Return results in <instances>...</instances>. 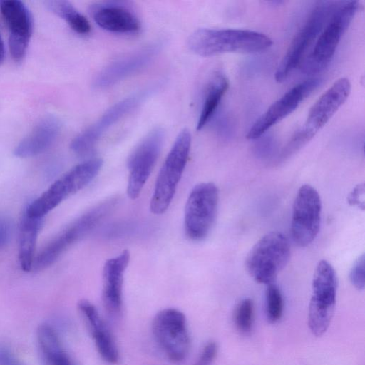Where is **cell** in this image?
I'll use <instances>...</instances> for the list:
<instances>
[{
  "mask_svg": "<svg viewBox=\"0 0 365 365\" xmlns=\"http://www.w3.org/2000/svg\"><path fill=\"white\" fill-rule=\"evenodd\" d=\"M272 45L267 35L251 30L235 29H199L188 38V47L200 56L227 53H256Z\"/></svg>",
  "mask_w": 365,
  "mask_h": 365,
  "instance_id": "obj_1",
  "label": "cell"
},
{
  "mask_svg": "<svg viewBox=\"0 0 365 365\" xmlns=\"http://www.w3.org/2000/svg\"><path fill=\"white\" fill-rule=\"evenodd\" d=\"M118 203V197L109 198L82 214L41 250L34 259L33 267L41 270L52 264L68 248L103 222Z\"/></svg>",
  "mask_w": 365,
  "mask_h": 365,
  "instance_id": "obj_2",
  "label": "cell"
},
{
  "mask_svg": "<svg viewBox=\"0 0 365 365\" xmlns=\"http://www.w3.org/2000/svg\"><path fill=\"white\" fill-rule=\"evenodd\" d=\"M103 163L101 158H96L76 165L32 201L25 212L32 217L43 218L67 197L88 185L98 175Z\"/></svg>",
  "mask_w": 365,
  "mask_h": 365,
  "instance_id": "obj_3",
  "label": "cell"
},
{
  "mask_svg": "<svg viewBox=\"0 0 365 365\" xmlns=\"http://www.w3.org/2000/svg\"><path fill=\"white\" fill-rule=\"evenodd\" d=\"M290 254L289 241L283 233H267L249 252L245 259L247 272L258 283L272 284L288 263Z\"/></svg>",
  "mask_w": 365,
  "mask_h": 365,
  "instance_id": "obj_4",
  "label": "cell"
},
{
  "mask_svg": "<svg viewBox=\"0 0 365 365\" xmlns=\"http://www.w3.org/2000/svg\"><path fill=\"white\" fill-rule=\"evenodd\" d=\"M191 140L190 131L182 130L166 156L150 200V209L153 214H163L169 207L188 160Z\"/></svg>",
  "mask_w": 365,
  "mask_h": 365,
  "instance_id": "obj_5",
  "label": "cell"
},
{
  "mask_svg": "<svg viewBox=\"0 0 365 365\" xmlns=\"http://www.w3.org/2000/svg\"><path fill=\"white\" fill-rule=\"evenodd\" d=\"M336 288L334 269L327 261H319L313 274L308 312L309 327L316 336H322L330 324L336 304Z\"/></svg>",
  "mask_w": 365,
  "mask_h": 365,
  "instance_id": "obj_6",
  "label": "cell"
},
{
  "mask_svg": "<svg viewBox=\"0 0 365 365\" xmlns=\"http://www.w3.org/2000/svg\"><path fill=\"white\" fill-rule=\"evenodd\" d=\"M356 1H340L303 64L307 73H316L329 63L340 40L359 9Z\"/></svg>",
  "mask_w": 365,
  "mask_h": 365,
  "instance_id": "obj_7",
  "label": "cell"
},
{
  "mask_svg": "<svg viewBox=\"0 0 365 365\" xmlns=\"http://www.w3.org/2000/svg\"><path fill=\"white\" fill-rule=\"evenodd\" d=\"M155 342L172 362L183 361L190 351V337L185 314L174 308L159 311L152 322Z\"/></svg>",
  "mask_w": 365,
  "mask_h": 365,
  "instance_id": "obj_8",
  "label": "cell"
},
{
  "mask_svg": "<svg viewBox=\"0 0 365 365\" xmlns=\"http://www.w3.org/2000/svg\"><path fill=\"white\" fill-rule=\"evenodd\" d=\"M219 191L212 182L196 185L187 197L184 217L185 232L192 241H202L209 235L216 218Z\"/></svg>",
  "mask_w": 365,
  "mask_h": 365,
  "instance_id": "obj_9",
  "label": "cell"
},
{
  "mask_svg": "<svg viewBox=\"0 0 365 365\" xmlns=\"http://www.w3.org/2000/svg\"><path fill=\"white\" fill-rule=\"evenodd\" d=\"M338 1H321L315 6L310 16L297 33L287 53L275 72L277 82L284 81L300 63L309 46L322 31V28L338 6Z\"/></svg>",
  "mask_w": 365,
  "mask_h": 365,
  "instance_id": "obj_10",
  "label": "cell"
},
{
  "mask_svg": "<svg viewBox=\"0 0 365 365\" xmlns=\"http://www.w3.org/2000/svg\"><path fill=\"white\" fill-rule=\"evenodd\" d=\"M322 202L318 192L310 185L298 190L292 207L291 233L299 247L311 244L318 235L321 223Z\"/></svg>",
  "mask_w": 365,
  "mask_h": 365,
  "instance_id": "obj_11",
  "label": "cell"
},
{
  "mask_svg": "<svg viewBox=\"0 0 365 365\" xmlns=\"http://www.w3.org/2000/svg\"><path fill=\"white\" fill-rule=\"evenodd\" d=\"M165 138L161 128L151 130L137 145L128 160L129 177L127 195L136 199L145 186L160 155Z\"/></svg>",
  "mask_w": 365,
  "mask_h": 365,
  "instance_id": "obj_12",
  "label": "cell"
},
{
  "mask_svg": "<svg viewBox=\"0 0 365 365\" xmlns=\"http://www.w3.org/2000/svg\"><path fill=\"white\" fill-rule=\"evenodd\" d=\"M150 91V89L142 91L112 106L98 120L73 138L70 145L71 150L79 156L90 153L103 134L135 109Z\"/></svg>",
  "mask_w": 365,
  "mask_h": 365,
  "instance_id": "obj_13",
  "label": "cell"
},
{
  "mask_svg": "<svg viewBox=\"0 0 365 365\" xmlns=\"http://www.w3.org/2000/svg\"><path fill=\"white\" fill-rule=\"evenodd\" d=\"M350 91L348 78L336 81L312 106L304 126L297 133L309 142L344 104Z\"/></svg>",
  "mask_w": 365,
  "mask_h": 365,
  "instance_id": "obj_14",
  "label": "cell"
},
{
  "mask_svg": "<svg viewBox=\"0 0 365 365\" xmlns=\"http://www.w3.org/2000/svg\"><path fill=\"white\" fill-rule=\"evenodd\" d=\"M319 83V78H311L294 86L262 114L249 130L246 138L255 140L264 135L270 128L291 114Z\"/></svg>",
  "mask_w": 365,
  "mask_h": 365,
  "instance_id": "obj_15",
  "label": "cell"
},
{
  "mask_svg": "<svg viewBox=\"0 0 365 365\" xmlns=\"http://www.w3.org/2000/svg\"><path fill=\"white\" fill-rule=\"evenodd\" d=\"M0 10L9 31L11 56L15 61H21L25 56L33 31L32 15L19 0L1 1Z\"/></svg>",
  "mask_w": 365,
  "mask_h": 365,
  "instance_id": "obj_16",
  "label": "cell"
},
{
  "mask_svg": "<svg viewBox=\"0 0 365 365\" xmlns=\"http://www.w3.org/2000/svg\"><path fill=\"white\" fill-rule=\"evenodd\" d=\"M160 46L151 44L112 61L97 74L93 86L98 89L107 88L138 73L155 58Z\"/></svg>",
  "mask_w": 365,
  "mask_h": 365,
  "instance_id": "obj_17",
  "label": "cell"
},
{
  "mask_svg": "<svg viewBox=\"0 0 365 365\" xmlns=\"http://www.w3.org/2000/svg\"><path fill=\"white\" fill-rule=\"evenodd\" d=\"M130 259L129 250H125L107 259L103 267L102 303L107 314L112 318L118 317L122 312L123 278Z\"/></svg>",
  "mask_w": 365,
  "mask_h": 365,
  "instance_id": "obj_18",
  "label": "cell"
},
{
  "mask_svg": "<svg viewBox=\"0 0 365 365\" xmlns=\"http://www.w3.org/2000/svg\"><path fill=\"white\" fill-rule=\"evenodd\" d=\"M78 309L102 359L110 364H117L120 359L117 344L96 306L87 299H81Z\"/></svg>",
  "mask_w": 365,
  "mask_h": 365,
  "instance_id": "obj_19",
  "label": "cell"
},
{
  "mask_svg": "<svg viewBox=\"0 0 365 365\" xmlns=\"http://www.w3.org/2000/svg\"><path fill=\"white\" fill-rule=\"evenodd\" d=\"M61 127V122L56 117L45 116L16 145L14 155L19 158H26L41 154L54 143L60 133Z\"/></svg>",
  "mask_w": 365,
  "mask_h": 365,
  "instance_id": "obj_20",
  "label": "cell"
},
{
  "mask_svg": "<svg viewBox=\"0 0 365 365\" xmlns=\"http://www.w3.org/2000/svg\"><path fill=\"white\" fill-rule=\"evenodd\" d=\"M93 18L99 27L113 33H135L140 27L138 18L133 12L113 3L96 7Z\"/></svg>",
  "mask_w": 365,
  "mask_h": 365,
  "instance_id": "obj_21",
  "label": "cell"
},
{
  "mask_svg": "<svg viewBox=\"0 0 365 365\" xmlns=\"http://www.w3.org/2000/svg\"><path fill=\"white\" fill-rule=\"evenodd\" d=\"M36 339L41 357L45 365H76L52 326L46 323L39 325L36 331Z\"/></svg>",
  "mask_w": 365,
  "mask_h": 365,
  "instance_id": "obj_22",
  "label": "cell"
},
{
  "mask_svg": "<svg viewBox=\"0 0 365 365\" xmlns=\"http://www.w3.org/2000/svg\"><path fill=\"white\" fill-rule=\"evenodd\" d=\"M43 225V218L29 216L24 211L19 225V261L22 270L33 268L37 236Z\"/></svg>",
  "mask_w": 365,
  "mask_h": 365,
  "instance_id": "obj_23",
  "label": "cell"
},
{
  "mask_svg": "<svg viewBox=\"0 0 365 365\" xmlns=\"http://www.w3.org/2000/svg\"><path fill=\"white\" fill-rule=\"evenodd\" d=\"M227 78L220 73H216L208 83L202 109L197 124L198 130L202 129L215 115L220 101L228 88Z\"/></svg>",
  "mask_w": 365,
  "mask_h": 365,
  "instance_id": "obj_24",
  "label": "cell"
},
{
  "mask_svg": "<svg viewBox=\"0 0 365 365\" xmlns=\"http://www.w3.org/2000/svg\"><path fill=\"white\" fill-rule=\"evenodd\" d=\"M46 4L51 11L63 19L75 32L86 34L91 31L89 21L69 1L51 0Z\"/></svg>",
  "mask_w": 365,
  "mask_h": 365,
  "instance_id": "obj_25",
  "label": "cell"
},
{
  "mask_svg": "<svg viewBox=\"0 0 365 365\" xmlns=\"http://www.w3.org/2000/svg\"><path fill=\"white\" fill-rule=\"evenodd\" d=\"M283 301L279 288L274 284L267 285L266 289V311L271 322H277L282 316Z\"/></svg>",
  "mask_w": 365,
  "mask_h": 365,
  "instance_id": "obj_26",
  "label": "cell"
},
{
  "mask_svg": "<svg viewBox=\"0 0 365 365\" xmlns=\"http://www.w3.org/2000/svg\"><path fill=\"white\" fill-rule=\"evenodd\" d=\"M253 319V302L250 299H245L238 304L235 315V324L242 332L250 331Z\"/></svg>",
  "mask_w": 365,
  "mask_h": 365,
  "instance_id": "obj_27",
  "label": "cell"
},
{
  "mask_svg": "<svg viewBox=\"0 0 365 365\" xmlns=\"http://www.w3.org/2000/svg\"><path fill=\"white\" fill-rule=\"evenodd\" d=\"M364 271L365 257L364 254H362L355 261L349 272L351 283L359 290H362L364 288Z\"/></svg>",
  "mask_w": 365,
  "mask_h": 365,
  "instance_id": "obj_28",
  "label": "cell"
},
{
  "mask_svg": "<svg viewBox=\"0 0 365 365\" xmlns=\"http://www.w3.org/2000/svg\"><path fill=\"white\" fill-rule=\"evenodd\" d=\"M217 352L215 341H209L203 347L195 365H211Z\"/></svg>",
  "mask_w": 365,
  "mask_h": 365,
  "instance_id": "obj_29",
  "label": "cell"
},
{
  "mask_svg": "<svg viewBox=\"0 0 365 365\" xmlns=\"http://www.w3.org/2000/svg\"><path fill=\"white\" fill-rule=\"evenodd\" d=\"M365 187L364 183L357 185L348 196V202L352 206L364 210Z\"/></svg>",
  "mask_w": 365,
  "mask_h": 365,
  "instance_id": "obj_30",
  "label": "cell"
},
{
  "mask_svg": "<svg viewBox=\"0 0 365 365\" xmlns=\"http://www.w3.org/2000/svg\"><path fill=\"white\" fill-rule=\"evenodd\" d=\"M12 224L9 219L0 215V247L6 246L12 235Z\"/></svg>",
  "mask_w": 365,
  "mask_h": 365,
  "instance_id": "obj_31",
  "label": "cell"
},
{
  "mask_svg": "<svg viewBox=\"0 0 365 365\" xmlns=\"http://www.w3.org/2000/svg\"><path fill=\"white\" fill-rule=\"evenodd\" d=\"M0 365H24L9 348L0 345Z\"/></svg>",
  "mask_w": 365,
  "mask_h": 365,
  "instance_id": "obj_32",
  "label": "cell"
},
{
  "mask_svg": "<svg viewBox=\"0 0 365 365\" xmlns=\"http://www.w3.org/2000/svg\"><path fill=\"white\" fill-rule=\"evenodd\" d=\"M259 139L257 146L256 150L260 153V155H266L271 151L274 145V140L272 136H264L259 137Z\"/></svg>",
  "mask_w": 365,
  "mask_h": 365,
  "instance_id": "obj_33",
  "label": "cell"
},
{
  "mask_svg": "<svg viewBox=\"0 0 365 365\" xmlns=\"http://www.w3.org/2000/svg\"><path fill=\"white\" fill-rule=\"evenodd\" d=\"M4 53H5L4 44L1 34H0V63L4 59Z\"/></svg>",
  "mask_w": 365,
  "mask_h": 365,
  "instance_id": "obj_34",
  "label": "cell"
}]
</instances>
